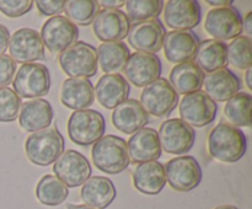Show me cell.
Returning <instances> with one entry per match:
<instances>
[{
  "label": "cell",
  "instance_id": "d590c367",
  "mask_svg": "<svg viewBox=\"0 0 252 209\" xmlns=\"http://www.w3.org/2000/svg\"><path fill=\"white\" fill-rule=\"evenodd\" d=\"M21 98L12 89L0 88V122H14L21 110Z\"/></svg>",
  "mask_w": 252,
  "mask_h": 209
},
{
  "label": "cell",
  "instance_id": "1f68e13d",
  "mask_svg": "<svg viewBox=\"0 0 252 209\" xmlns=\"http://www.w3.org/2000/svg\"><path fill=\"white\" fill-rule=\"evenodd\" d=\"M252 96L249 92H238L226 101L224 115L230 124L235 127H250L251 125Z\"/></svg>",
  "mask_w": 252,
  "mask_h": 209
},
{
  "label": "cell",
  "instance_id": "bcb514c9",
  "mask_svg": "<svg viewBox=\"0 0 252 209\" xmlns=\"http://www.w3.org/2000/svg\"><path fill=\"white\" fill-rule=\"evenodd\" d=\"M214 209H238L235 206H230V204H224V206L216 207Z\"/></svg>",
  "mask_w": 252,
  "mask_h": 209
},
{
  "label": "cell",
  "instance_id": "cb8c5ba5",
  "mask_svg": "<svg viewBox=\"0 0 252 209\" xmlns=\"http://www.w3.org/2000/svg\"><path fill=\"white\" fill-rule=\"evenodd\" d=\"M53 120V108L43 98H33L21 105L19 113L20 127L26 132H38L46 129Z\"/></svg>",
  "mask_w": 252,
  "mask_h": 209
},
{
  "label": "cell",
  "instance_id": "ac0fdd59",
  "mask_svg": "<svg viewBox=\"0 0 252 209\" xmlns=\"http://www.w3.org/2000/svg\"><path fill=\"white\" fill-rule=\"evenodd\" d=\"M201 6L196 0H169L164 6L165 25L174 31H189L201 22Z\"/></svg>",
  "mask_w": 252,
  "mask_h": 209
},
{
  "label": "cell",
  "instance_id": "2e32d148",
  "mask_svg": "<svg viewBox=\"0 0 252 209\" xmlns=\"http://www.w3.org/2000/svg\"><path fill=\"white\" fill-rule=\"evenodd\" d=\"M166 31L161 21L158 19L130 25L127 34L128 43L143 53L155 54L161 51Z\"/></svg>",
  "mask_w": 252,
  "mask_h": 209
},
{
  "label": "cell",
  "instance_id": "4dcf8cb0",
  "mask_svg": "<svg viewBox=\"0 0 252 209\" xmlns=\"http://www.w3.org/2000/svg\"><path fill=\"white\" fill-rule=\"evenodd\" d=\"M68 194V187L53 175H46L37 183L36 197L43 206H59L65 202Z\"/></svg>",
  "mask_w": 252,
  "mask_h": 209
},
{
  "label": "cell",
  "instance_id": "83f0119b",
  "mask_svg": "<svg viewBox=\"0 0 252 209\" xmlns=\"http://www.w3.org/2000/svg\"><path fill=\"white\" fill-rule=\"evenodd\" d=\"M206 74L193 60L175 65L169 75V83L177 93H189L201 91Z\"/></svg>",
  "mask_w": 252,
  "mask_h": 209
},
{
  "label": "cell",
  "instance_id": "8d00e7d4",
  "mask_svg": "<svg viewBox=\"0 0 252 209\" xmlns=\"http://www.w3.org/2000/svg\"><path fill=\"white\" fill-rule=\"evenodd\" d=\"M33 6L32 0H0V12L7 17H20Z\"/></svg>",
  "mask_w": 252,
  "mask_h": 209
},
{
  "label": "cell",
  "instance_id": "52a82bcc",
  "mask_svg": "<svg viewBox=\"0 0 252 209\" xmlns=\"http://www.w3.org/2000/svg\"><path fill=\"white\" fill-rule=\"evenodd\" d=\"M139 102L148 115L167 117L179 103V93L166 79L159 78L143 89Z\"/></svg>",
  "mask_w": 252,
  "mask_h": 209
},
{
  "label": "cell",
  "instance_id": "8992f818",
  "mask_svg": "<svg viewBox=\"0 0 252 209\" xmlns=\"http://www.w3.org/2000/svg\"><path fill=\"white\" fill-rule=\"evenodd\" d=\"M12 88L20 98H38L47 95L51 89V75L44 64H22L12 80Z\"/></svg>",
  "mask_w": 252,
  "mask_h": 209
},
{
  "label": "cell",
  "instance_id": "ee69618b",
  "mask_svg": "<svg viewBox=\"0 0 252 209\" xmlns=\"http://www.w3.org/2000/svg\"><path fill=\"white\" fill-rule=\"evenodd\" d=\"M251 76H252V69H251V68L246 69V73H245V84H246V86H248L249 90H252Z\"/></svg>",
  "mask_w": 252,
  "mask_h": 209
},
{
  "label": "cell",
  "instance_id": "6da1fadb",
  "mask_svg": "<svg viewBox=\"0 0 252 209\" xmlns=\"http://www.w3.org/2000/svg\"><path fill=\"white\" fill-rule=\"evenodd\" d=\"M207 148L213 159L226 164H234L245 155L248 139L240 128L228 122H220L209 133Z\"/></svg>",
  "mask_w": 252,
  "mask_h": 209
},
{
  "label": "cell",
  "instance_id": "7c38bea8",
  "mask_svg": "<svg viewBox=\"0 0 252 209\" xmlns=\"http://www.w3.org/2000/svg\"><path fill=\"white\" fill-rule=\"evenodd\" d=\"M53 172L59 181L66 187L83 186L91 177V165L85 155L76 150L69 149L54 161Z\"/></svg>",
  "mask_w": 252,
  "mask_h": 209
},
{
  "label": "cell",
  "instance_id": "836d02e7",
  "mask_svg": "<svg viewBox=\"0 0 252 209\" xmlns=\"http://www.w3.org/2000/svg\"><path fill=\"white\" fill-rule=\"evenodd\" d=\"M127 17L130 24L149 21L158 19L164 9V2L161 0H129L126 1Z\"/></svg>",
  "mask_w": 252,
  "mask_h": 209
},
{
  "label": "cell",
  "instance_id": "7402d4cb",
  "mask_svg": "<svg viewBox=\"0 0 252 209\" xmlns=\"http://www.w3.org/2000/svg\"><path fill=\"white\" fill-rule=\"evenodd\" d=\"M94 91L101 106L107 110H113L128 100L130 88L125 76L120 74H105L98 79Z\"/></svg>",
  "mask_w": 252,
  "mask_h": 209
},
{
  "label": "cell",
  "instance_id": "8fae6325",
  "mask_svg": "<svg viewBox=\"0 0 252 209\" xmlns=\"http://www.w3.org/2000/svg\"><path fill=\"white\" fill-rule=\"evenodd\" d=\"M159 142L161 150L167 154H186L193 148L196 142V132L191 125L180 118L167 119L160 125Z\"/></svg>",
  "mask_w": 252,
  "mask_h": 209
},
{
  "label": "cell",
  "instance_id": "d4e9b609",
  "mask_svg": "<svg viewBox=\"0 0 252 209\" xmlns=\"http://www.w3.org/2000/svg\"><path fill=\"white\" fill-rule=\"evenodd\" d=\"M132 179L135 189L140 193L148 196L159 194L166 184L164 165L159 161L140 162L133 171Z\"/></svg>",
  "mask_w": 252,
  "mask_h": 209
},
{
  "label": "cell",
  "instance_id": "ffe728a7",
  "mask_svg": "<svg viewBox=\"0 0 252 209\" xmlns=\"http://www.w3.org/2000/svg\"><path fill=\"white\" fill-rule=\"evenodd\" d=\"M199 39L191 31H171L164 39L165 58L172 64H181L194 58Z\"/></svg>",
  "mask_w": 252,
  "mask_h": 209
},
{
  "label": "cell",
  "instance_id": "484cf974",
  "mask_svg": "<svg viewBox=\"0 0 252 209\" xmlns=\"http://www.w3.org/2000/svg\"><path fill=\"white\" fill-rule=\"evenodd\" d=\"M204 92L216 102H224L233 97L241 89V83L235 73L228 68L206 75L203 81Z\"/></svg>",
  "mask_w": 252,
  "mask_h": 209
},
{
  "label": "cell",
  "instance_id": "74e56055",
  "mask_svg": "<svg viewBox=\"0 0 252 209\" xmlns=\"http://www.w3.org/2000/svg\"><path fill=\"white\" fill-rule=\"evenodd\" d=\"M16 74V63L10 58V56H0V88H7L12 83Z\"/></svg>",
  "mask_w": 252,
  "mask_h": 209
},
{
  "label": "cell",
  "instance_id": "d6a6232c",
  "mask_svg": "<svg viewBox=\"0 0 252 209\" xmlns=\"http://www.w3.org/2000/svg\"><path fill=\"white\" fill-rule=\"evenodd\" d=\"M64 10L66 19L75 26H88L100 11V5L96 0H69L65 1Z\"/></svg>",
  "mask_w": 252,
  "mask_h": 209
},
{
  "label": "cell",
  "instance_id": "30bf717a",
  "mask_svg": "<svg viewBox=\"0 0 252 209\" xmlns=\"http://www.w3.org/2000/svg\"><path fill=\"white\" fill-rule=\"evenodd\" d=\"M180 116L184 122L192 128H202L213 123L216 119L218 106L204 91L185 95L179 105Z\"/></svg>",
  "mask_w": 252,
  "mask_h": 209
},
{
  "label": "cell",
  "instance_id": "4fadbf2b",
  "mask_svg": "<svg viewBox=\"0 0 252 209\" xmlns=\"http://www.w3.org/2000/svg\"><path fill=\"white\" fill-rule=\"evenodd\" d=\"M39 36L43 46L51 53L58 54L75 43L79 37V30L65 16L57 15L44 22Z\"/></svg>",
  "mask_w": 252,
  "mask_h": 209
},
{
  "label": "cell",
  "instance_id": "603a6c76",
  "mask_svg": "<svg viewBox=\"0 0 252 209\" xmlns=\"http://www.w3.org/2000/svg\"><path fill=\"white\" fill-rule=\"evenodd\" d=\"M61 102L74 111L86 110L95 100L94 86L89 79L69 78L61 86Z\"/></svg>",
  "mask_w": 252,
  "mask_h": 209
},
{
  "label": "cell",
  "instance_id": "d6986e66",
  "mask_svg": "<svg viewBox=\"0 0 252 209\" xmlns=\"http://www.w3.org/2000/svg\"><path fill=\"white\" fill-rule=\"evenodd\" d=\"M129 161L134 164L157 161L161 156L159 135L154 128L144 127L130 135L127 142Z\"/></svg>",
  "mask_w": 252,
  "mask_h": 209
},
{
  "label": "cell",
  "instance_id": "3957f363",
  "mask_svg": "<svg viewBox=\"0 0 252 209\" xmlns=\"http://www.w3.org/2000/svg\"><path fill=\"white\" fill-rule=\"evenodd\" d=\"M91 157L100 171L117 175L129 166L127 142L117 135H103L91 149Z\"/></svg>",
  "mask_w": 252,
  "mask_h": 209
},
{
  "label": "cell",
  "instance_id": "277c9868",
  "mask_svg": "<svg viewBox=\"0 0 252 209\" xmlns=\"http://www.w3.org/2000/svg\"><path fill=\"white\" fill-rule=\"evenodd\" d=\"M62 70L70 78L89 79L97 73V52L86 42H75L58 56Z\"/></svg>",
  "mask_w": 252,
  "mask_h": 209
},
{
  "label": "cell",
  "instance_id": "f35d334b",
  "mask_svg": "<svg viewBox=\"0 0 252 209\" xmlns=\"http://www.w3.org/2000/svg\"><path fill=\"white\" fill-rule=\"evenodd\" d=\"M37 10L42 16H57L64 11L65 7V0H37Z\"/></svg>",
  "mask_w": 252,
  "mask_h": 209
},
{
  "label": "cell",
  "instance_id": "7a4b0ae2",
  "mask_svg": "<svg viewBox=\"0 0 252 209\" xmlns=\"http://www.w3.org/2000/svg\"><path fill=\"white\" fill-rule=\"evenodd\" d=\"M63 151L64 138L57 125L32 133L25 142L27 159L37 166H48L54 164Z\"/></svg>",
  "mask_w": 252,
  "mask_h": 209
},
{
  "label": "cell",
  "instance_id": "44dd1931",
  "mask_svg": "<svg viewBox=\"0 0 252 209\" xmlns=\"http://www.w3.org/2000/svg\"><path fill=\"white\" fill-rule=\"evenodd\" d=\"M116 129L125 134H134L149 122V115L144 111L140 102L134 98H128L113 108L111 116Z\"/></svg>",
  "mask_w": 252,
  "mask_h": 209
},
{
  "label": "cell",
  "instance_id": "f546056e",
  "mask_svg": "<svg viewBox=\"0 0 252 209\" xmlns=\"http://www.w3.org/2000/svg\"><path fill=\"white\" fill-rule=\"evenodd\" d=\"M97 65L106 74H118L123 70L130 53L123 42H105L97 48Z\"/></svg>",
  "mask_w": 252,
  "mask_h": 209
},
{
  "label": "cell",
  "instance_id": "ba28073f",
  "mask_svg": "<svg viewBox=\"0 0 252 209\" xmlns=\"http://www.w3.org/2000/svg\"><path fill=\"white\" fill-rule=\"evenodd\" d=\"M204 30L217 41H233L243 33V17L233 6L214 7L204 19Z\"/></svg>",
  "mask_w": 252,
  "mask_h": 209
},
{
  "label": "cell",
  "instance_id": "60d3db41",
  "mask_svg": "<svg viewBox=\"0 0 252 209\" xmlns=\"http://www.w3.org/2000/svg\"><path fill=\"white\" fill-rule=\"evenodd\" d=\"M125 4V0H102V1H98V5L103 6V9H118Z\"/></svg>",
  "mask_w": 252,
  "mask_h": 209
},
{
  "label": "cell",
  "instance_id": "ab89813d",
  "mask_svg": "<svg viewBox=\"0 0 252 209\" xmlns=\"http://www.w3.org/2000/svg\"><path fill=\"white\" fill-rule=\"evenodd\" d=\"M9 39H10V32L2 24H0V56L5 53L9 46Z\"/></svg>",
  "mask_w": 252,
  "mask_h": 209
},
{
  "label": "cell",
  "instance_id": "f6af8a7d",
  "mask_svg": "<svg viewBox=\"0 0 252 209\" xmlns=\"http://www.w3.org/2000/svg\"><path fill=\"white\" fill-rule=\"evenodd\" d=\"M68 209H95V208H91V207L85 206V204H68L66 206Z\"/></svg>",
  "mask_w": 252,
  "mask_h": 209
},
{
  "label": "cell",
  "instance_id": "5bb4252c",
  "mask_svg": "<svg viewBox=\"0 0 252 209\" xmlns=\"http://www.w3.org/2000/svg\"><path fill=\"white\" fill-rule=\"evenodd\" d=\"M10 58L15 63H36L37 60H44V46L41 36L33 29H20L10 34L9 39Z\"/></svg>",
  "mask_w": 252,
  "mask_h": 209
},
{
  "label": "cell",
  "instance_id": "b9f144b4",
  "mask_svg": "<svg viewBox=\"0 0 252 209\" xmlns=\"http://www.w3.org/2000/svg\"><path fill=\"white\" fill-rule=\"evenodd\" d=\"M243 32H245L246 37H250L252 34V12H248L243 20Z\"/></svg>",
  "mask_w": 252,
  "mask_h": 209
},
{
  "label": "cell",
  "instance_id": "e575fe53",
  "mask_svg": "<svg viewBox=\"0 0 252 209\" xmlns=\"http://www.w3.org/2000/svg\"><path fill=\"white\" fill-rule=\"evenodd\" d=\"M252 41L250 37L239 36L233 39L226 46L228 51V63H230L234 68L246 70L252 65V53H251Z\"/></svg>",
  "mask_w": 252,
  "mask_h": 209
},
{
  "label": "cell",
  "instance_id": "f1b7e54d",
  "mask_svg": "<svg viewBox=\"0 0 252 209\" xmlns=\"http://www.w3.org/2000/svg\"><path fill=\"white\" fill-rule=\"evenodd\" d=\"M225 42L217 41V39H206L199 42L198 48L194 54V63L203 71L213 73L226 68L228 65V51H226Z\"/></svg>",
  "mask_w": 252,
  "mask_h": 209
},
{
  "label": "cell",
  "instance_id": "4316f807",
  "mask_svg": "<svg viewBox=\"0 0 252 209\" xmlns=\"http://www.w3.org/2000/svg\"><path fill=\"white\" fill-rule=\"evenodd\" d=\"M116 187L110 179L103 176L90 177L81 187L80 196L85 206L105 209L115 201Z\"/></svg>",
  "mask_w": 252,
  "mask_h": 209
},
{
  "label": "cell",
  "instance_id": "9c48e42d",
  "mask_svg": "<svg viewBox=\"0 0 252 209\" xmlns=\"http://www.w3.org/2000/svg\"><path fill=\"white\" fill-rule=\"evenodd\" d=\"M164 170L166 182L175 191L189 192L196 188L202 181V169L199 162L189 155L169 160Z\"/></svg>",
  "mask_w": 252,
  "mask_h": 209
},
{
  "label": "cell",
  "instance_id": "e0dca14e",
  "mask_svg": "<svg viewBox=\"0 0 252 209\" xmlns=\"http://www.w3.org/2000/svg\"><path fill=\"white\" fill-rule=\"evenodd\" d=\"M130 22L120 9H102L93 21V31L102 43L121 42L129 32Z\"/></svg>",
  "mask_w": 252,
  "mask_h": 209
},
{
  "label": "cell",
  "instance_id": "9a60e30c",
  "mask_svg": "<svg viewBox=\"0 0 252 209\" xmlns=\"http://www.w3.org/2000/svg\"><path fill=\"white\" fill-rule=\"evenodd\" d=\"M126 80L137 88H145L161 75V60L157 54L134 52L123 68Z\"/></svg>",
  "mask_w": 252,
  "mask_h": 209
},
{
  "label": "cell",
  "instance_id": "7bdbcfd3",
  "mask_svg": "<svg viewBox=\"0 0 252 209\" xmlns=\"http://www.w3.org/2000/svg\"><path fill=\"white\" fill-rule=\"evenodd\" d=\"M207 4L212 5V6L228 7L233 5V0H207Z\"/></svg>",
  "mask_w": 252,
  "mask_h": 209
},
{
  "label": "cell",
  "instance_id": "5b68a950",
  "mask_svg": "<svg viewBox=\"0 0 252 209\" xmlns=\"http://www.w3.org/2000/svg\"><path fill=\"white\" fill-rule=\"evenodd\" d=\"M106 130L105 117L98 111H74L68 119V135L70 140L81 147L95 144Z\"/></svg>",
  "mask_w": 252,
  "mask_h": 209
}]
</instances>
